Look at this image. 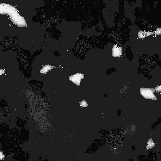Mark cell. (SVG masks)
<instances>
[{
    "mask_svg": "<svg viewBox=\"0 0 161 161\" xmlns=\"http://www.w3.org/2000/svg\"><path fill=\"white\" fill-rule=\"evenodd\" d=\"M1 13L8 14L12 22L18 27H24L27 26L25 20L20 16L16 9L10 5L2 4L1 5Z\"/></svg>",
    "mask_w": 161,
    "mask_h": 161,
    "instance_id": "cell-1",
    "label": "cell"
},
{
    "mask_svg": "<svg viewBox=\"0 0 161 161\" xmlns=\"http://www.w3.org/2000/svg\"><path fill=\"white\" fill-rule=\"evenodd\" d=\"M155 91V89L148 88H142L140 90L141 94L144 98L156 101L157 100V99L154 95V92Z\"/></svg>",
    "mask_w": 161,
    "mask_h": 161,
    "instance_id": "cell-2",
    "label": "cell"
},
{
    "mask_svg": "<svg viewBox=\"0 0 161 161\" xmlns=\"http://www.w3.org/2000/svg\"><path fill=\"white\" fill-rule=\"evenodd\" d=\"M84 78V76L83 74L77 73L75 75L69 77V79L71 81L79 86L80 84L82 79Z\"/></svg>",
    "mask_w": 161,
    "mask_h": 161,
    "instance_id": "cell-3",
    "label": "cell"
},
{
    "mask_svg": "<svg viewBox=\"0 0 161 161\" xmlns=\"http://www.w3.org/2000/svg\"><path fill=\"white\" fill-rule=\"evenodd\" d=\"M122 49L121 47L114 45L112 49V56L114 57H120L122 54Z\"/></svg>",
    "mask_w": 161,
    "mask_h": 161,
    "instance_id": "cell-4",
    "label": "cell"
},
{
    "mask_svg": "<svg viewBox=\"0 0 161 161\" xmlns=\"http://www.w3.org/2000/svg\"><path fill=\"white\" fill-rule=\"evenodd\" d=\"M54 67L51 65H46L42 68L40 71V73H45L49 70L53 69Z\"/></svg>",
    "mask_w": 161,
    "mask_h": 161,
    "instance_id": "cell-5",
    "label": "cell"
},
{
    "mask_svg": "<svg viewBox=\"0 0 161 161\" xmlns=\"http://www.w3.org/2000/svg\"><path fill=\"white\" fill-rule=\"evenodd\" d=\"M154 143L152 139H151L148 142V145L146 147L147 149H150L155 146Z\"/></svg>",
    "mask_w": 161,
    "mask_h": 161,
    "instance_id": "cell-6",
    "label": "cell"
},
{
    "mask_svg": "<svg viewBox=\"0 0 161 161\" xmlns=\"http://www.w3.org/2000/svg\"><path fill=\"white\" fill-rule=\"evenodd\" d=\"M80 105L81 106L83 107H86L88 106L87 103L85 100H83L80 103Z\"/></svg>",
    "mask_w": 161,
    "mask_h": 161,
    "instance_id": "cell-7",
    "label": "cell"
},
{
    "mask_svg": "<svg viewBox=\"0 0 161 161\" xmlns=\"http://www.w3.org/2000/svg\"><path fill=\"white\" fill-rule=\"evenodd\" d=\"M155 89L156 91L161 92V85L155 88Z\"/></svg>",
    "mask_w": 161,
    "mask_h": 161,
    "instance_id": "cell-8",
    "label": "cell"
}]
</instances>
